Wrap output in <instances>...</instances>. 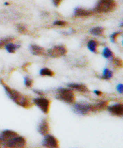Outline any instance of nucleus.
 <instances>
[{
    "mask_svg": "<svg viewBox=\"0 0 123 148\" xmlns=\"http://www.w3.org/2000/svg\"><path fill=\"white\" fill-rule=\"evenodd\" d=\"M0 84L3 86L7 96L16 104L24 108H30L32 106L30 100L26 96L22 95L21 92L6 85L1 79H0Z\"/></svg>",
    "mask_w": 123,
    "mask_h": 148,
    "instance_id": "obj_1",
    "label": "nucleus"
},
{
    "mask_svg": "<svg viewBox=\"0 0 123 148\" xmlns=\"http://www.w3.org/2000/svg\"><path fill=\"white\" fill-rule=\"evenodd\" d=\"M116 6L115 0H99L94 10L99 13H106L114 10Z\"/></svg>",
    "mask_w": 123,
    "mask_h": 148,
    "instance_id": "obj_2",
    "label": "nucleus"
},
{
    "mask_svg": "<svg viewBox=\"0 0 123 148\" xmlns=\"http://www.w3.org/2000/svg\"><path fill=\"white\" fill-rule=\"evenodd\" d=\"M56 97L67 103H73L75 101V96L73 92L71 90L67 88H59L57 90V95Z\"/></svg>",
    "mask_w": 123,
    "mask_h": 148,
    "instance_id": "obj_3",
    "label": "nucleus"
},
{
    "mask_svg": "<svg viewBox=\"0 0 123 148\" xmlns=\"http://www.w3.org/2000/svg\"><path fill=\"white\" fill-rule=\"evenodd\" d=\"M4 147L19 148L24 147L26 145V140L22 136L17 135L3 144Z\"/></svg>",
    "mask_w": 123,
    "mask_h": 148,
    "instance_id": "obj_4",
    "label": "nucleus"
},
{
    "mask_svg": "<svg viewBox=\"0 0 123 148\" xmlns=\"http://www.w3.org/2000/svg\"><path fill=\"white\" fill-rule=\"evenodd\" d=\"M75 113L81 115H85L90 112H95L94 105L87 103H77L73 106Z\"/></svg>",
    "mask_w": 123,
    "mask_h": 148,
    "instance_id": "obj_5",
    "label": "nucleus"
},
{
    "mask_svg": "<svg viewBox=\"0 0 123 148\" xmlns=\"http://www.w3.org/2000/svg\"><path fill=\"white\" fill-rule=\"evenodd\" d=\"M33 101L34 104L39 107L44 114H48L50 107V101L48 99L43 97H39L34 99Z\"/></svg>",
    "mask_w": 123,
    "mask_h": 148,
    "instance_id": "obj_6",
    "label": "nucleus"
},
{
    "mask_svg": "<svg viewBox=\"0 0 123 148\" xmlns=\"http://www.w3.org/2000/svg\"><path fill=\"white\" fill-rule=\"evenodd\" d=\"M66 53H67V49L63 45L54 46V47L48 51V55L53 58L63 56Z\"/></svg>",
    "mask_w": 123,
    "mask_h": 148,
    "instance_id": "obj_7",
    "label": "nucleus"
},
{
    "mask_svg": "<svg viewBox=\"0 0 123 148\" xmlns=\"http://www.w3.org/2000/svg\"><path fill=\"white\" fill-rule=\"evenodd\" d=\"M42 145L44 147L49 148H56L59 146L58 140L54 136L49 134L45 135Z\"/></svg>",
    "mask_w": 123,
    "mask_h": 148,
    "instance_id": "obj_8",
    "label": "nucleus"
},
{
    "mask_svg": "<svg viewBox=\"0 0 123 148\" xmlns=\"http://www.w3.org/2000/svg\"><path fill=\"white\" fill-rule=\"evenodd\" d=\"M109 112L113 115L117 116H122L123 114V105L121 103H117L108 108Z\"/></svg>",
    "mask_w": 123,
    "mask_h": 148,
    "instance_id": "obj_9",
    "label": "nucleus"
},
{
    "mask_svg": "<svg viewBox=\"0 0 123 148\" xmlns=\"http://www.w3.org/2000/svg\"><path fill=\"white\" fill-rule=\"evenodd\" d=\"M17 135H18V134L14 131L9 130H4L3 132H2L1 134H0V141H1V143L2 144H3L8 141L9 139H10L11 138Z\"/></svg>",
    "mask_w": 123,
    "mask_h": 148,
    "instance_id": "obj_10",
    "label": "nucleus"
},
{
    "mask_svg": "<svg viewBox=\"0 0 123 148\" xmlns=\"http://www.w3.org/2000/svg\"><path fill=\"white\" fill-rule=\"evenodd\" d=\"M38 131H39L40 134L43 136H45L49 133V127L46 119H43L42 120L40 124L39 125V127H38Z\"/></svg>",
    "mask_w": 123,
    "mask_h": 148,
    "instance_id": "obj_11",
    "label": "nucleus"
},
{
    "mask_svg": "<svg viewBox=\"0 0 123 148\" xmlns=\"http://www.w3.org/2000/svg\"><path fill=\"white\" fill-rule=\"evenodd\" d=\"M92 12L83 8H76L74 11V16L76 17H86L92 14Z\"/></svg>",
    "mask_w": 123,
    "mask_h": 148,
    "instance_id": "obj_12",
    "label": "nucleus"
},
{
    "mask_svg": "<svg viewBox=\"0 0 123 148\" xmlns=\"http://www.w3.org/2000/svg\"><path fill=\"white\" fill-rule=\"evenodd\" d=\"M30 49L31 53L35 56H42L45 54L44 49L37 45H31Z\"/></svg>",
    "mask_w": 123,
    "mask_h": 148,
    "instance_id": "obj_13",
    "label": "nucleus"
},
{
    "mask_svg": "<svg viewBox=\"0 0 123 148\" xmlns=\"http://www.w3.org/2000/svg\"><path fill=\"white\" fill-rule=\"evenodd\" d=\"M68 87L69 88L76 90L80 92H85H85H88L89 91L86 86H85L83 84H77V83H71V84L68 85Z\"/></svg>",
    "mask_w": 123,
    "mask_h": 148,
    "instance_id": "obj_14",
    "label": "nucleus"
},
{
    "mask_svg": "<svg viewBox=\"0 0 123 148\" xmlns=\"http://www.w3.org/2000/svg\"><path fill=\"white\" fill-rule=\"evenodd\" d=\"M4 47L7 52H8L9 53H14L19 46H17V45L10 42L7 43Z\"/></svg>",
    "mask_w": 123,
    "mask_h": 148,
    "instance_id": "obj_15",
    "label": "nucleus"
},
{
    "mask_svg": "<svg viewBox=\"0 0 123 148\" xmlns=\"http://www.w3.org/2000/svg\"><path fill=\"white\" fill-rule=\"evenodd\" d=\"M97 46H98L97 42L94 40H90L87 44L88 49L92 53H97Z\"/></svg>",
    "mask_w": 123,
    "mask_h": 148,
    "instance_id": "obj_16",
    "label": "nucleus"
},
{
    "mask_svg": "<svg viewBox=\"0 0 123 148\" xmlns=\"http://www.w3.org/2000/svg\"><path fill=\"white\" fill-rule=\"evenodd\" d=\"M103 32H104V29L102 27H100V26L93 27V28H92L90 30V33L92 35H95V36H100L103 35Z\"/></svg>",
    "mask_w": 123,
    "mask_h": 148,
    "instance_id": "obj_17",
    "label": "nucleus"
},
{
    "mask_svg": "<svg viewBox=\"0 0 123 148\" xmlns=\"http://www.w3.org/2000/svg\"><path fill=\"white\" fill-rule=\"evenodd\" d=\"M107 105H108V102L106 101H100V102H99L97 104L94 105L95 112L105 109L107 106Z\"/></svg>",
    "mask_w": 123,
    "mask_h": 148,
    "instance_id": "obj_18",
    "label": "nucleus"
},
{
    "mask_svg": "<svg viewBox=\"0 0 123 148\" xmlns=\"http://www.w3.org/2000/svg\"><path fill=\"white\" fill-rule=\"evenodd\" d=\"M13 40V38L12 37H5V38H3L0 39V49H2L3 47L8 42H12Z\"/></svg>",
    "mask_w": 123,
    "mask_h": 148,
    "instance_id": "obj_19",
    "label": "nucleus"
},
{
    "mask_svg": "<svg viewBox=\"0 0 123 148\" xmlns=\"http://www.w3.org/2000/svg\"><path fill=\"white\" fill-rule=\"evenodd\" d=\"M40 74L42 76L52 77L54 75V72L48 68H43L40 70Z\"/></svg>",
    "mask_w": 123,
    "mask_h": 148,
    "instance_id": "obj_20",
    "label": "nucleus"
},
{
    "mask_svg": "<svg viewBox=\"0 0 123 148\" xmlns=\"http://www.w3.org/2000/svg\"><path fill=\"white\" fill-rule=\"evenodd\" d=\"M112 77V72L106 68L104 69L101 78L103 79H109Z\"/></svg>",
    "mask_w": 123,
    "mask_h": 148,
    "instance_id": "obj_21",
    "label": "nucleus"
},
{
    "mask_svg": "<svg viewBox=\"0 0 123 148\" xmlns=\"http://www.w3.org/2000/svg\"><path fill=\"white\" fill-rule=\"evenodd\" d=\"M103 57L105 58L108 59V58H110L112 57L113 53H112V52L111 51V50L109 48L106 47V48L104 49V50H103Z\"/></svg>",
    "mask_w": 123,
    "mask_h": 148,
    "instance_id": "obj_22",
    "label": "nucleus"
},
{
    "mask_svg": "<svg viewBox=\"0 0 123 148\" xmlns=\"http://www.w3.org/2000/svg\"><path fill=\"white\" fill-rule=\"evenodd\" d=\"M24 83H25V85L27 87H31V86L33 85V80L30 78H29L28 77H26L25 78Z\"/></svg>",
    "mask_w": 123,
    "mask_h": 148,
    "instance_id": "obj_23",
    "label": "nucleus"
},
{
    "mask_svg": "<svg viewBox=\"0 0 123 148\" xmlns=\"http://www.w3.org/2000/svg\"><path fill=\"white\" fill-rule=\"evenodd\" d=\"M17 31H19V32H20L21 34H24L26 32V27L23 25H18L17 26Z\"/></svg>",
    "mask_w": 123,
    "mask_h": 148,
    "instance_id": "obj_24",
    "label": "nucleus"
},
{
    "mask_svg": "<svg viewBox=\"0 0 123 148\" xmlns=\"http://www.w3.org/2000/svg\"><path fill=\"white\" fill-rule=\"evenodd\" d=\"M120 34H121L120 32H114V33L112 34V35L110 36V38H111V41H112V42H116L117 37L118 36V35Z\"/></svg>",
    "mask_w": 123,
    "mask_h": 148,
    "instance_id": "obj_25",
    "label": "nucleus"
},
{
    "mask_svg": "<svg viewBox=\"0 0 123 148\" xmlns=\"http://www.w3.org/2000/svg\"><path fill=\"white\" fill-rule=\"evenodd\" d=\"M113 63H114L115 65H116L117 66L122 67V60L121 59H118V58H113Z\"/></svg>",
    "mask_w": 123,
    "mask_h": 148,
    "instance_id": "obj_26",
    "label": "nucleus"
},
{
    "mask_svg": "<svg viewBox=\"0 0 123 148\" xmlns=\"http://www.w3.org/2000/svg\"><path fill=\"white\" fill-rule=\"evenodd\" d=\"M67 25V22L63 21H56L54 22V25L58 26H64Z\"/></svg>",
    "mask_w": 123,
    "mask_h": 148,
    "instance_id": "obj_27",
    "label": "nucleus"
},
{
    "mask_svg": "<svg viewBox=\"0 0 123 148\" xmlns=\"http://www.w3.org/2000/svg\"><path fill=\"white\" fill-rule=\"evenodd\" d=\"M53 4H54L55 6L58 7L60 5L61 3L63 1V0H52Z\"/></svg>",
    "mask_w": 123,
    "mask_h": 148,
    "instance_id": "obj_28",
    "label": "nucleus"
},
{
    "mask_svg": "<svg viewBox=\"0 0 123 148\" xmlns=\"http://www.w3.org/2000/svg\"><path fill=\"white\" fill-rule=\"evenodd\" d=\"M117 90L120 92V93H121V94L122 93V91H123L122 84H118V86H117Z\"/></svg>",
    "mask_w": 123,
    "mask_h": 148,
    "instance_id": "obj_29",
    "label": "nucleus"
},
{
    "mask_svg": "<svg viewBox=\"0 0 123 148\" xmlns=\"http://www.w3.org/2000/svg\"><path fill=\"white\" fill-rule=\"evenodd\" d=\"M94 92L97 96H101L102 95V92L100 91H99V90H94Z\"/></svg>",
    "mask_w": 123,
    "mask_h": 148,
    "instance_id": "obj_30",
    "label": "nucleus"
},
{
    "mask_svg": "<svg viewBox=\"0 0 123 148\" xmlns=\"http://www.w3.org/2000/svg\"><path fill=\"white\" fill-rule=\"evenodd\" d=\"M34 91H35V92H37V94H39V95H43L42 92H41V91H39L38 90H34Z\"/></svg>",
    "mask_w": 123,
    "mask_h": 148,
    "instance_id": "obj_31",
    "label": "nucleus"
},
{
    "mask_svg": "<svg viewBox=\"0 0 123 148\" xmlns=\"http://www.w3.org/2000/svg\"><path fill=\"white\" fill-rule=\"evenodd\" d=\"M4 4H5L6 5H9V3H5Z\"/></svg>",
    "mask_w": 123,
    "mask_h": 148,
    "instance_id": "obj_32",
    "label": "nucleus"
},
{
    "mask_svg": "<svg viewBox=\"0 0 123 148\" xmlns=\"http://www.w3.org/2000/svg\"><path fill=\"white\" fill-rule=\"evenodd\" d=\"M0 144H1V141H0Z\"/></svg>",
    "mask_w": 123,
    "mask_h": 148,
    "instance_id": "obj_33",
    "label": "nucleus"
}]
</instances>
